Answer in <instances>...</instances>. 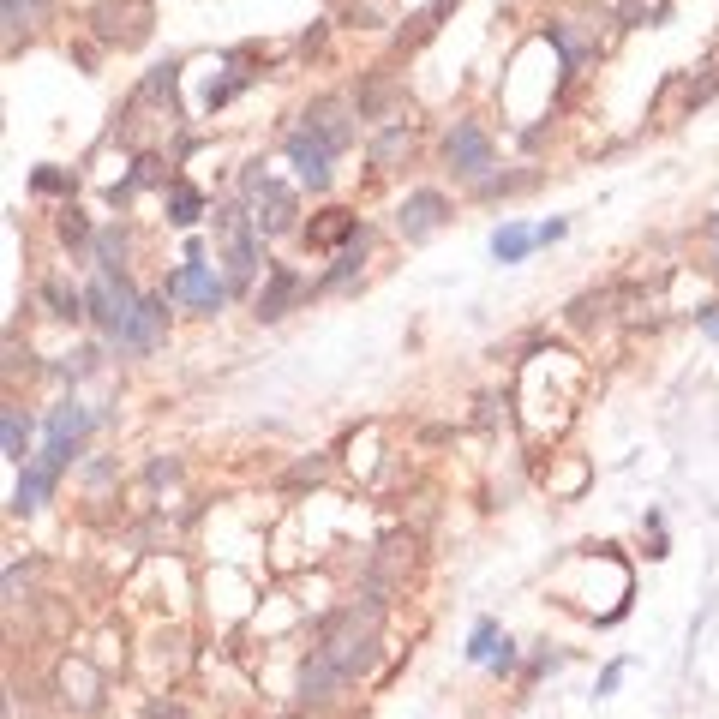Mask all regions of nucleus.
I'll return each instance as SVG.
<instances>
[{"instance_id": "1", "label": "nucleus", "mask_w": 719, "mask_h": 719, "mask_svg": "<svg viewBox=\"0 0 719 719\" xmlns=\"http://www.w3.org/2000/svg\"><path fill=\"white\" fill-rule=\"evenodd\" d=\"M168 300H186V306H198V312H216V306L228 300V276H216V264H204L198 246H192V258L168 276Z\"/></svg>"}, {"instance_id": "2", "label": "nucleus", "mask_w": 719, "mask_h": 719, "mask_svg": "<svg viewBox=\"0 0 719 719\" xmlns=\"http://www.w3.org/2000/svg\"><path fill=\"white\" fill-rule=\"evenodd\" d=\"M246 192H252V222H258V234H294V192L288 186H276V180H264V174H246Z\"/></svg>"}, {"instance_id": "3", "label": "nucleus", "mask_w": 719, "mask_h": 719, "mask_svg": "<svg viewBox=\"0 0 719 719\" xmlns=\"http://www.w3.org/2000/svg\"><path fill=\"white\" fill-rule=\"evenodd\" d=\"M84 306H90V318H96L108 336H120L126 318H132V306H138V294H126V282H114V276H96V282L84 288Z\"/></svg>"}, {"instance_id": "4", "label": "nucleus", "mask_w": 719, "mask_h": 719, "mask_svg": "<svg viewBox=\"0 0 719 719\" xmlns=\"http://www.w3.org/2000/svg\"><path fill=\"white\" fill-rule=\"evenodd\" d=\"M330 156H336V150H330L312 126H300V132L288 138V162H294V174H300L312 192H324V186H330Z\"/></svg>"}, {"instance_id": "5", "label": "nucleus", "mask_w": 719, "mask_h": 719, "mask_svg": "<svg viewBox=\"0 0 719 719\" xmlns=\"http://www.w3.org/2000/svg\"><path fill=\"white\" fill-rule=\"evenodd\" d=\"M444 156H450L456 174H486L492 168V144H486V132L474 120H456V132L444 138Z\"/></svg>"}, {"instance_id": "6", "label": "nucleus", "mask_w": 719, "mask_h": 719, "mask_svg": "<svg viewBox=\"0 0 719 719\" xmlns=\"http://www.w3.org/2000/svg\"><path fill=\"white\" fill-rule=\"evenodd\" d=\"M444 216H450V204H444V192H432V186L408 192V198H402V210H396V222H402V234H408V240L438 234V222H444Z\"/></svg>"}, {"instance_id": "7", "label": "nucleus", "mask_w": 719, "mask_h": 719, "mask_svg": "<svg viewBox=\"0 0 719 719\" xmlns=\"http://www.w3.org/2000/svg\"><path fill=\"white\" fill-rule=\"evenodd\" d=\"M162 324H168V300H138V306H132V318H126V330H120L114 342L144 354V348H156V342H162Z\"/></svg>"}, {"instance_id": "8", "label": "nucleus", "mask_w": 719, "mask_h": 719, "mask_svg": "<svg viewBox=\"0 0 719 719\" xmlns=\"http://www.w3.org/2000/svg\"><path fill=\"white\" fill-rule=\"evenodd\" d=\"M336 684H348V672H342V666H336V660H330V654L318 648V654H312V660L300 666V702H324V696H330Z\"/></svg>"}, {"instance_id": "9", "label": "nucleus", "mask_w": 719, "mask_h": 719, "mask_svg": "<svg viewBox=\"0 0 719 719\" xmlns=\"http://www.w3.org/2000/svg\"><path fill=\"white\" fill-rule=\"evenodd\" d=\"M300 294H306V282H300L294 270H270V288L258 294V318H282Z\"/></svg>"}, {"instance_id": "10", "label": "nucleus", "mask_w": 719, "mask_h": 719, "mask_svg": "<svg viewBox=\"0 0 719 719\" xmlns=\"http://www.w3.org/2000/svg\"><path fill=\"white\" fill-rule=\"evenodd\" d=\"M534 246H540V234H528V228H516V222H504V228L492 234V258H498V264H522Z\"/></svg>"}, {"instance_id": "11", "label": "nucleus", "mask_w": 719, "mask_h": 719, "mask_svg": "<svg viewBox=\"0 0 719 719\" xmlns=\"http://www.w3.org/2000/svg\"><path fill=\"white\" fill-rule=\"evenodd\" d=\"M54 492V474L42 468V462H30L24 474H18V492H12V510H42V498Z\"/></svg>"}, {"instance_id": "12", "label": "nucleus", "mask_w": 719, "mask_h": 719, "mask_svg": "<svg viewBox=\"0 0 719 719\" xmlns=\"http://www.w3.org/2000/svg\"><path fill=\"white\" fill-rule=\"evenodd\" d=\"M306 120H312V132H318L330 150H342V144H348V120H342V108H336V102H318Z\"/></svg>"}, {"instance_id": "13", "label": "nucleus", "mask_w": 719, "mask_h": 719, "mask_svg": "<svg viewBox=\"0 0 719 719\" xmlns=\"http://www.w3.org/2000/svg\"><path fill=\"white\" fill-rule=\"evenodd\" d=\"M84 432H90V408L60 402V408L48 414V438H84Z\"/></svg>"}, {"instance_id": "14", "label": "nucleus", "mask_w": 719, "mask_h": 719, "mask_svg": "<svg viewBox=\"0 0 719 719\" xmlns=\"http://www.w3.org/2000/svg\"><path fill=\"white\" fill-rule=\"evenodd\" d=\"M360 258H366V234H354L348 240V252L330 264V276H324V288H342V282H354V270H360Z\"/></svg>"}, {"instance_id": "15", "label": "nucleus", "mask_w": 719, "mask_h": 719, "mask_svg": "<svg viewBox=\"0 0 719 719\" xmlns=\"http://www.w3.org/2000/svg\"><path fill=\"white\" fill-rule=\"evenodd\" d=\"M0 438H6V462H24V444H30V420H24L18 408H6V420H0Z\"/></svg>"}, {"instance_id": "16", "label": "nucleus", "mask_w": 719, "mask_h": 719, "mask_svg": "<svg viewBox=\"0 0 719 719\" xmlns=\"http://www.w3.org/2000/svg\"><path fill=\"white\" fill-rule=\"evenodd\" d=\"M198 210H204V198H198L192 186H174V198H168V222H174V228H192Z\"/></svg>"}, {"instance_id": "17", "label": "nucleus", "mask_w": 719, "mask_h": 719, "mask_svg": "<svg viewBox=\"0 0 719 719\" xmlns=\"http://www.w3.org/2000/svg\"><path fill=\"white\" fill-rule=\"evenodd\" d=\"M96 258H102V276H120V258H126V240H120L114 228H102V234H96Z\"/></svg>"}, {"instance_id": "18", "label": "nucleus", "mask_w": 719, "mask_h": 719, "mask_svg": "<svg viewBox=\"0 0 719 719\" xmlns=\"http://www.w3.org/2000/svg\"><path fill=\"white\" fill-rule=\"evenodd\" d=\"M504 654V642H498V624H474V642H468V660H498Z\"/></svg>"}, {"instance_id": "19", "label": "nucleus", "mask_w": 719, "mask_h": 719, "mask_svg": "<svg viewBox=\"0 0 719 719\" xmlns=\"http://www.w3.org/2000/svg\"><path fill=\"white\" fill-rule=\"evenodd\" d=\"M402 144H408V132L396 126L390 138H378V150H372V156H378V162H396V156H402Z\"/></svg>"}, {"instance_id": "20", "label": "nucleus", "mask_w": 719, "mask_h": 719, "mask_svg": "<svg viewBox=\"0 0 719 719\" xmlns=\"http://www.w3.org/2000/svg\"><path fill=\"white\" fill-rule=\"evenodd\" d=\"M564 228H570V222H564V216H552V222H540L534 234H540V246H552V240H564Z\"/></svg>"}, {"instance_id": "21", "label": "nucleus", "mask_w": 719, "mask_h": 719, "mask_svg": "<svg viewBox=\"0 0 719 719\" xmlns=\"http://www.w3.org/2000/svg\"><path fill=\"white\" fill-rule=\"evenodd\" d=\"M60 234H66V240H84V222H78V210H66V222H60Z\"/></svg>"}, {"instance_id": "22", "label": "nucleus", "mask_w": 719, "mask_h": 719, "mask_svg": "<svg viewBox=\"0 0 719 719\" xmlns=\"http://www.w3.org/2000/svg\"><path fill=\"white\" fill-rule=\"evenodd\" d=\"M696 318H702V330H708V336H714V342H719V306H702Z\"/></svg>"}, {"instance_id": "23", "label": "nucleus", "mask_w": 719, "mask_h": 719, "mask_svg": "<svg viewBox=\"0 0 719 719\" xmlns=\"http://www.w3.org/2000/svg\"><path fill=\"white\" fill-rule=\"evenodd\" d=\"M714 234H719V222H714Z\"/></svg>"}]
</instances>
